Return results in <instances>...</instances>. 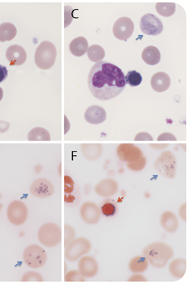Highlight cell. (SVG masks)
I'll use <instances>...</instances> for the list:
<instances>
[{
    "label": "cell",
    "mask_w": 189,
    "mask_h": 284,
    "mask_svg": "<svg viewBox=\"0 0 189 284\" xmlns=\"http://www.w3.org/2000/svg\"><path fill=\"white\" fill-rule=\"evenodd\" d=\"M87 83L93 96L101 101L119 96L126 85L121 69L106 61H100L92 67Z\"/></svg>",
    "instance_id": "obj_1"
},
{
    "label": "cell",
    "mask_w": 189,
    "mask_h": 284,
    "mask_svg": "<svg viewBox=\"0 0 189 284\" xmlns=\"http://www.w3.org/2000/svg\"><path fill=\"white\" fill-rule=\"evenodd\" d=\"M143 254L152 266L162 268L172 259L174 255V251L168 244L156 242L147 245L143 251Z\"/></svg>",
    "instance_id": "obj_2"
},
{
    "label": "cell",
    "mask_w": 189,
    "mask_h": 284,
    "mask_svg": "<svg viewBox=\"0 0 189 284\" xmlns=\"http://www.w3.org/2000/svg\"><path fill=\"white\" fill-rule=\"evenodd\" d=\"M56 57L57 50L54 44L49 41H44L37 48L35 64L41 70H49L54 65Z\"/></svg>",
    "instance_id": "obj_3"
},
{
    "label": "cell",
    "mask_w": 189,
    "mask_h": 284,
    "mask_svg": "<svg viewBox=\"0 0 189 284\" xmlns=\"http://www.w3.org/2000/svg\"><path fill=\"white\" fill-rule=\"evenodd\" d=\"M38 239L44 246L53 248L61 243L62 241V230L54 223L44 224L38 231Z\"/></svg>",
    "instance_id": "obj_4"
},
{
    "label": "cell",
    "mask_w": 189,
    "mask_h": 284,
    "mask_svg": "<svg viewBox=\"0 0 189 284\" xmlns=\"http://www.w3.org/2000/svg\"><path fill=\"white\" fill-rule=\"evenodd\" d=\"M24 262L30 268H40L45 265L47 260V253L40 245L33 244L24 250L23 254Z\"/></svg>",
    "instance_id": "obj_5"
},
{
    "label": "cell",
    "mask_w": 189,
    "mask_h": 284,
    "mask_svg": "<svg viewBox=\"0 0 189 284\" xmlns=\"http://www.w3.org/2000/svg\"><path fill=\"white\" fill-rule=\"evenodd\" d=\"M91 246L90 241L85 238H77L73 239L66 246L64 255L69 262H76L81 256L87 254L91 249Z\"/></svg>",
    "instance_id": "obj_6"
},
{
    "label": "cell",
    "mask_w": 189,
    "mask_h": 284,
    "mask_svg": "<svg viewBox=\"0 0 189 284\" xmlns=\"http://www.w3.org/2000/svg\"><path fill=\"white\" fill-rule=\"evenodd\" d=\"M156 171L165 178L173 179L176 173V158L170 151L161 154L153 164Z\"/></svg>",
    "instance_id": "obj_7"
},
{
    "label": "cell",
    "mask_w": 189,
    "mask_h": 284,
    "mask_svg": "<svg viewBox=\"0 0 189 284\" xmlns=\"http://www.w3.org/2000/svg\"><path fill=\"white\" fill-rule=\"evenodd\" d=\"M7 215L10 223L15 226H21L27 220L29 210L22 201H14L9 205Z\"/></svg>",
    "instance_id": "obj_8"
},
{
    "label": "cell",
    "mask_w": 189,
    "mask_h": 284,
    "mask_svg": "<svg viewBox=\"0 0 189 284\" xmlns=\"http://www.w3.org/2000/svg\"><path fill=\"white\" fill-rule=\"evenodd\" d=\"M140 28L146 35L156 36L163 32V24L154 15L147 13L141 18Z\"/></svg>",
    "instance_id": "obj_9"
},
{
    "label": "cell",
    "mask_w": 189,
    "mask_h": 284,
    "mask_svg": "<svg viewBox=\"0 0 189 284\" xmlns=\"http://www.w3.org/2000/svg\"><path fill=\"white\" fill-rule=\"evenodd\" d=\"M134 32V24L128 17H122L113 24V34L116 39L126 41Z\"/></svg>",
    "instance_id": "obj_10"
},
{
    "label": "cell",
    "mask_w": 189,
    "mask_h": 284,
    "mask_svg": "<svg viewBox=\"0 0 189 284\" xmlns=\"http://www.w3.org/2000/svg\"><path fill=\"white\" fill-rule=\"evenodd\" d=\"M116 154L121 161L127 163L134 162L144 156L141 149L133 144H119Z\"/></svg>",
    "instance_id": "obj_11"
},
{
    "label": "cell",
    "mask_w": 189,
    "mask_h": 284,
    "mask_svg": "<svg viewBox=\"0 0 189 284\" xmlns=\"http://www.w3.org/2000/svg\"><path fill=\"white\" fill-rule=\"evenodd\" d=\"M30 192L35 197L47 199L54 194L55 187L50 181L41 178L37 179L32 183Z\"/></svg>",
    "instance_id": "obj_12"
},
{
    "label": "cell",
    "mask_w": 189,
    "mask_h": 284,
    "mask_svg": "<svg viewBox=\"0 0 189 284\" xmlns=\"http://www.w3.org/2000/svg\"><path fill=\"white\" fill-rule=\"evenodd\" d=\"M80 216L85 223L95 225L99 222L101 217L99 207L91 201L84 203L80 208Z\"/></svg>",
    "instance_id": "obj_13"
},
{
    "label": "cell",
    "mask_w": 189,
    "mask_h": 284,
    "mask_svg": "<svg viewBox=\"0 0 189 284\" xmlns=\"http://www.w3.org/2000/svg\"><path fill=\"white\" fill-rule=\"evenodd\" d=\"M79 271L85 278L96 276L99 270V265L94 257L91 256H81L78 263Z\"/></svg>",
    "instance_id": "obj_14"
},
{
    "label": "cell",
    "mask_w": 189,
    "mask_h": 284,
    "mask_svg": "<svg viewBox=\"0 0 189 284\" xmlns=\"http://www.w3.org/2000/svg\"><path fill=\"white\" fill-rule=\"evenodd\" d=\"M6 58L10 66H21L27 61V52L21 46L14 44L7 48Z\"/></svg>",
    "instance_id": "obj_15"
},
{
    "label": "cell",
    "mask_w": 189,
    "mask_h": 284,
    "mask_svg": "<svg viewBox=\"0 0 189 284\" xmlns=\"http://www.w3.org/2000/svg\"><path fill=\"white\" fill-rule=\"evenodd\" d=\"M119 190V186L116 180L110 178L101 181L95 187V192L101 197L109 198L114 196Z\"/></svg>",
    "instance_id": "obj_16"
},
{
    "label": "cell",
    "mask_w": 189,
    "mask_h": 284,
    "mask_svg": "<svg viewBox=\"0 0 189 284\" xmlns=\"http://www.w3.org/2000/svg\"><path fill=\"white\" fill-rule=\"evenodd\" d=\"M84 119L89 123L98 125L107 120V113L105 110L100 106H90L86 110Z\"/></svg>",
    "instance_id": "obj_17"
},
{
    "label": "cell",
    "mask_w": 189,
    "mask_h": 284,
    "mask_svg": "<svg viewBox=\"0 0 189 284\" xmlns=\"http://www.w3.org/2000/svg\"><path fill=\"white\" fill-rule=\"evenodd\" d=\"M171 84L170 76L165 72H157L152 76L151 85L155 91L162 93L168 90Z\"/></svg>",
    "instance_id": "obj_18"
},
{
    "label": "cell",
    "mask_w": 189,
    "mask_h": 284,
    "mask_svg": "<svg viewBox=\"0 0 189 284\" xmlns=\"http://www.w3.org/2000/svg\"><path fill=\"white\" fill-rule=\"evenodd\" d=\"M88 48V42L84 37L75 38L69 44V50L75 56H84Z\"/></svg>",
    "instance_id": "obj_19"
},
{
    "label": "cell",
    "mask_w": 189,
    "mask_h": 284,
    "mask_svg": "<svg viewBox=\"0 0 189 284\" xmlns=\"http://www.w3.org/2000/svg\"><path fill=\"white\" fill-rule=\"evenodd\" d=\"M161 225L168 233H175L178 230L179 222L176 215L171 211H165L162 213L160 219Z\"/></svg>",
    "instance_id": "obj_20"
},
{
    "label": "cell",
    "mask_w": 189,
    "mask_h": 284,
    "mask_svg": "<svg viewBox=\"0 0 189 284\" xmlns=\"http://www.w3.org/2000/svg\"><path fill=\"white\" fill-rule=\"evenodd\" d=\"M81 150L86 159L90 161H97L102 154V145L99 144H82Z\"/></svg>",
    "instance_id": "obj_21"
},
{
    "label": "cell",
    "mask_w": 189,
    "mask_h": 284,
    "mask_svg": "<svg viewBox=\"0 0 189 284\" xmlns=\"http://www.w3.org/2000/svg\"><path fill=\"white\" fill-rule=\"evenodd\" d=\"M142 59L151 66L156 65L161 61V53L159 49L154 46H148L142 52Z\"/></svg>",
    "instance_id": "obj_22"
},
{
    "label": "cell",
    "mask_w": 189,
    "mask_h": 284,
    "mask_svg": "<svg viewBox=\"0 0 189 284\" xmlns=\"http://www.w3.org/2000/svg\"><path fill=\"white\" fill-rule=\"evenodd\" d=\"M187 270V261L185 259H173L169 265V270L173 277L177 279H181L184 277Z\"/></svg>",
    "instance_id": "obj_23"
},
{
    "label": "cell",
    "mask_w": 189,
    "mask_h": 284,
    "mask_svg": "<svg viewBox=\"0 0 189 284\" xmlns=\"http://www.w3.org/2000/svg\"><path fill=\"white\" fill-rule=\"evenodd\" d=\"M149 264L145 256H136L129 262V269L133 273H144L148 268Z\"/></svg>",
    "instance_id": "obj_24"
},
{
    "label": "cell",
    "mask_w": 189,
    "mask_h": 284,
    "mask_svg": "<svg viewBox=\"0 0 189 284\" xmlns=\"http://www.w3.org/2000/svg\"><path fill=\"white\" fill-rule=\"evenodd\" d=\"M16 35L17 29L14 24L9 22L0 24V42L12 41Z\"/></svg>",
    "instance_id": "obj_25"
},
{
    "label": "cell",
    "mask_w": 189,
    "mask_h": 284,
    "mask_svg": "<svg viewBox=\"0 0 189 284\" xmlns=\"http://www.w3.org/2000/svg\"><path fill=\"white\" fill-rule=\"evenodd\" d=\"M75 190H76L75 184L72 178L70 176H66L64 177V193H65L64 201L66 202L70 203L76 201V196H77L76 194H79V193L75 192Z\"/></svg>",
    "instance_id": "obj_26"
},
{
    "label": "cell",
    "mask_w": 189,
    "mask_h": 284,
    "mask_svg": "<svg viewBox=\"0 0 189 284\" xmlns=\"http://www.w3.org/2000/svg\"><path fill=\"white\" fill-rule=\"evenodd\" d=\"M28 140L29 141H50V133L47 129L37 127L32 129L28 133Z\"/></svg>",
    "instance_id": "obj_27"
},
{
    "label": "cell",
    "mask_w": 189,
    "mask_h": 284,
    "mask_svg": "<svg viewBox=\"0 0 189 284\" xmlns=\"http://www.w3.org/2000/svg\"><path fill=\"white\" fill-rule=\"evenodd\" d=\"M105 55V50L98 44H93L87 50V56L93 62H100L104 59Z\"/></svg>",
    "instance_id": "obj_28"
},
{
    "label": "cell",
    "mask_w": 189,
    "mask_h": 284,
    "mask_svg": "<svg viewBox=\"0 0 189 284\" xmlns=\"http://www.w3.org/2000/svg\"><path fill=\"white\" fill-rule=\"evenodd\" d=\"M176 4L173 2L156 3V10L162 16L170 17L176 12Z\"/></svg>",
    "instance_id": "obj_29"
},
{
    "label": "cell",
    "mask_w": 189,
    "mask_h": 284,
    "mask_svg": "<svg viewBox=\"0 0 189 284\" xmlns=\"http://www.w3.org/2000/svg\"><path fill=\"white\" fill-rule=\"evenodd\" d=\"M117 208L116 204L113 200L107 199L102 202L101 205V212L105 216H112L116 214Z\"/></svg>",
    "instance_id": "obj_30"
},
{
    "label": "cell",
    "mask_w": 189,
    "mask_h": 284,
    "mask_svg": "<svg viewBox=\"0 0 189 284\" xmlns=\"http://www.w3.org/2000/svg\"><path fill=\"white\" fill-rule=\"evenodd\" d=\"M124 79H125L126 83L128 84L131 87H136V86L141 85L143 81L141 74L135 70L127 72V75L124 77Z\"/></svg>",
    "instance_id": "obj_31"
},
{
    "label": "cell",
    "mask_w": 189,
    "mask_h": 284,
    "mask_svg": "<svg viewBox=\"0 0 189 284\" xmlns=\"http://www.w3.org/2000/svg\"><path fill=\"white\" fill-rule=\"evenodd\" d=\"M65 282H85V277L79 270H70L65 276Z\"/></svg>",
    "instance_id": "obj_32"
},
{
    "label": "cell",
    "mask_w": 189,
    "mask_h": 284,
    "mask_svg": "<svg viewBox=\"0 0 189 284\" xmlns=\"http://www.w3.org/2000/svg\"><path fill=\"white\" fill-rule=\"evenodd\" d=\"M21 281L23 282H42L44 279L39 273L35 271H29L24 274Z\"/></svg>",
    "instance_id": "obj_33"
},
{
    "label": "cell",
    "mask_w": 189,
    "mask_h": 284,
    "mask_svg": "<svg viewBox=\"0 0 189 284\" xmlns=\"http://www.w3.org/2000/svg\"><path fill=\"white\" fill-rule=\"evenodd\" d=\"M146 165H147V159L144 156L134 162L127 163V168L133 171H140L145 168Z\"/></svg>",
    "instance_id": "obj_34"
},
{
    "label": "cell",
    "mask_w": 189,
    "mask_h": 284,
    "mask_svg": "<svg viewBox=\"0 0 189 284\" xmlns=\"http://www.w3.org/2000/svg\"><path fill=\"white\" fill-rule=\"evenodd\" d=\"M65 14H64V17H65V26L64 27L67 28L70 25L71 23L72 22V20H73V12L75 11V9L73 7H71V6L67 5L65 6Z\"/></svg>",
    "instance_id": "obj_35"
},
{
    "label": "cell",
    "mask_w": 189,
    "mask_h": 284,
    "mask_svg": "<svg viewBox=\"0 0 189 284\" xmlns=\"http://www.w3.org/2000/svg\"><path fill=\"white\" fill-rule=\"evenodd\" d=\"M65 245L67 246L68 244L76 236L75 230L73 227H71L70 225H65Z\"/></svg>",
    "instance_id": "obj_36"
},
{
    "label": "cell",
    "mask_w": 189,
    "mask_h": 284,
    "mask_svg": "<svg viewBox=\"0 0 189 284\" xmlns=\"http://www.w3.org/2000/svg\"><path fill=\"white\" fill-rule=\"evenodd\" d=\"M135 141H153V139L151 136L146 132H141L138 133L135 137Z\"/></svg>",
    "instance_id": "obj_37"
},
{
    "label": "cell",
    "mask_w": 189,
    "mask_h": 284,
    "mask_svg": "<svg viewBox=\"0 0 189 284\" xmlns=\"http://www.w3.org/2000/svg\"><path fill=\"white\" fill-rule=\"evenodd\" d=\"M158 141H176L177 139L174 135L170 133H164L159 135L157 138Z\"/></svg>",
    "instance_id": "obj_38"
},
{
    "label": "cell",
    "mask_w": 189,
    "mask_h": 284,
    "mask_svg": "<svg viewBox=\"0 0 189 284\" xmlns=\"http://www.w3.org/2000/svg\"><path fill=\"white\" fill-rule=\"evenodd\" d=\"M128 282H147V280L144 276L140 274H135L130 276L128 279Z\"/></svg>",
    "instance_id": "obj_39"
},
{
    "label": "cell",
    "mask_w": 189,
    "mask_h": 284,
    "mask_svg": "<svg viewBox=\"0 0 189 284\" xmlns=\"http://www.w3.org/2000/svg\"><path fill=\"white\" fill-rule=\"evenodd\" d=\"M179 216L184 221L187 220V204L184 203L179 208Z\"/></svg>",
    "instance_id": "obj_40"
},
{
    "label": "cell",
    "mask_w": 189,
    "mask_h": 284,
    "mask_svg": "<svg viewBox=\"0 0 189 284\" xmlns=\"http://www.w3.org/2000/svg\"><path fill=\"white\" fill-rule=\"evenodd\" d=\"M8 72L4 66L0 65V82H3L7 78Z\"/></svg>",
    "instance_id": "obj_41"
},
{
    "label": "cell",
    "mask_w": 189,
    "mask_h": 284,
    "mask_svg": "<svg viewBox=\"0 0 189 284\" xmlns=\"http://www.w3.org/2000/svg\"><path fill=\"white\" fill-rule=\"evenodd\" d=\"M10 127V123L4 121H0V133H5Z\"/></svg>",
    "instance_id": "obj_42"
},
{
    "label": "cell",
    "mask_w": 189,
    "mask_h": 284,
    "mask_svg": "<svg viewBox=\"0 0 189 284\" xmlns=\"http://www.w3.org/2000/svg\"><path fill=\"white\" fill-rule=\"evenodd\" d=\"M152 147H154L155 149H158V150H162V149H164L165 147H167V144H152Z\"/></svg>",
    "instance_id": "obj_43"
},
{
    "label": "cell",
    "mask_w": 189,
    "mask_h": 284,
    "mask_svg": "<svg viewBox=\"0 0 189 284\" xmlns=\"http://www.w3.org/2000/svg\"><path fill=\"white\" fill-rule=\"evenodd\" d=\"M3 98V90L1 87H0V101H1Z\"/></svg>",
    "instance_id": "obj_44"
},
{
    "label": "cell",
    "mask_w": 189,
    "mask_h": 284,
    "mask_svg": "<svg viewBox=\"0 0 189 284\" xmlns=\"http://www.w3.org/2000/svg\"><path fill=\"white\" fill-rule=\"evenodd\" d=\"M2 208H3L2 204L0 203V211H1V209H2Z\"/></svg>",
    "instance_id": "obj_45"
}]
</instances>
